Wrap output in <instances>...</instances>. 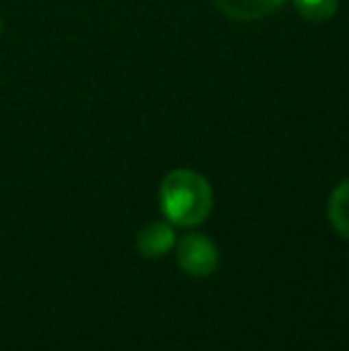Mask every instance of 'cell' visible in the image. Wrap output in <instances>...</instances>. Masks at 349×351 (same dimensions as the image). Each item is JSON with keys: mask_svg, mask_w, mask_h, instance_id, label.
I'll return each mask as SVG.
<instances>
[{"mask_svg": "<svg viewBox=\"0 0 349 351\" xmlns=\"http://www.w3.org/2000/svg\"><path fill=\"white\" fill-rule=\"evenodd\" d=\"M160 206L170 222L194 227L213 208V191L204 175L194 170H173L160 184Z\"/></svg>", "mask_w": 349, "mask_h": 351, "instance_id": "6da1fadb", "label": "cell"}, {"mask_svg": "<svg viewBox=\"0 0 349 351\" xmlns=\"http://www.w3.org/2000/svg\"><path fill=\"white\" fill-rule=\"evenodd\" d=\"M177 265L194 278H206L218 265V249L204 234H189L177 246Z\"/></svg>", "mask_w": 349, "mask_h": 351, "instance_id": "7a4b0ae2", "label": "cell"}, {"mask_svg": "<svg viewBox=\"0 0 349 351\" xmlns=\"http://www.w3.org/2000/svg\"><path fill=\"white\" fill-rule=\"evenodd\" d=\"M175 244V232L168 222H149L136 234V251L146 258H158L168 254Z\"/></svg>", "mask_w": 349, "mask_h": 351, "instance_id": "3957f363", "label": "cell"}, {"mask_svg": "<svg viewBox=\"0 0 349 351\" xmlns=\"http://www.w3.org/2000/svg\"><path fill=\"white\" fill-rule=\"evenodd\" d=\"M215 5L220 12L237 22H254V19H263L275 10H280L285 0H215Z\"/></svg>", "mask_w": 349, "mask_h": 351, "instance_id": "277c9868", "label": "cell"}, {"mask_svg": "<svg viewBox=\"0 0 349 351\" xmlns=\"http://www.w3.org/2000/svg\"><path fill=\"white\" fill-rule=\"evenodd\" d=\"M328 217H330V225L340 232V237H345L349 241V180L342 182L330 194V201H328Z\"/></svg>", "mask_w": 349, "mask_h": 351, "instance_id": "5b68a950", "label": "cell"}, {"mask_svg": "<svg viewBox=\"0 0 349 351\" xmlns=\"http://www.w3.org/2000/svg\"><path fill=\"white\" fill-rule=\"evenodd\" d=\"M294 5L309 22H326L337 12V0H294Z\"/></svg>", "mask_w": 349, "mask_h": 351, "instance_id": "8992f818", "label": "cell"}, {"mask_svg": "<svg viewBox=\"0 0 349 351\" xmlns=\"http://www.w3.org/2000/svg\"><path fill=\"white\" fill-rule=\"evenodd\" d=\"M0 34H3V19H0Z\"/></svg>", "mask_w": 349, "mask_h": 351, "instance_id": "52a82bcc", "label": "cell"}]
</instances>
